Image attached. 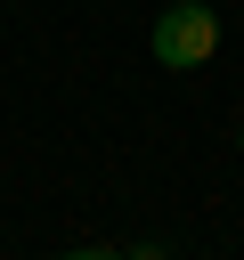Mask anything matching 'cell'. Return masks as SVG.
I'll list each match as a JSON object with an SVG mask.
<instances>
[{
  "instance_id": "1",
  "label": "cell",
  "mask_w": 244,
  "mask_h": 260,
  "mask_svg": "<svg viewBox=\"0 0 244 260\" xmlns=\"http://www.w3.org/2000/svg\"><path fill=\"white\" fill-rule=\"evenodd\" d=\"M146 49H155V65H163V73L211 65V49H220V16H211V0H171V8L155 16Z\"/></svg>"
}]
</instances>
